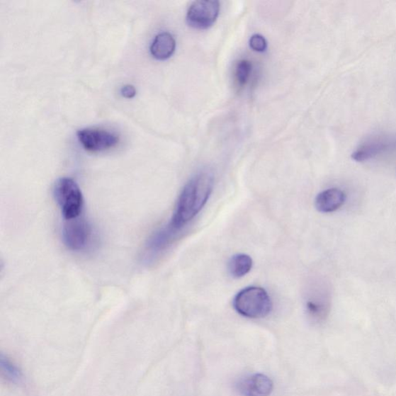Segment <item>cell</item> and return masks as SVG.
<instances>
[{
  "label": "cell",
  "mask_w": 396,
  "mask_h": 396,
  "mask_svg": "<svg viewBox=\"0 0 396 396\" xmlns=\"http://www.w3.org/2000/svg\"><path fill=\"white\" fill-rule=\"evenodd\" d=\"M176 40L171 33L163 32L154 38L150 47V53L159 61L170 58L175 52Z\"/></svg>",
  "instance_id": "cell-11"
},
{
  "label": "cell",
  "mask_w": 396,
  "mask_h": 396,
  "mask_svg": "<svg viewBox=\"0 0 396 396\" xmlns=\"http://www.w3.org/2000/svg\"><path fill=\"white\" fill-rule=\"evenodd\" d=\"M214 187V176L208 171L196 174L185 185L176 202L171 221L164 227L176 235L200 212L206 205Z\"/></svg>",
  "instance_id": "cell-1"
},
{
  "label": "cell",
  "mask_w": 396,
  "mask_h": 396,
  "mask_svg": "<svg viewBox=\"0 0 396 396\" xmlns=\"http://www.w3.org/2000/svg\"><path fill=\"white\" fill-rule=\"evenodd\" d=\"M251 69L252 65L249 61L242 60L238 63L235 70V78L239 86H245L248 82Z\"/></svg>",
  "instance_id": "cell-13"
},
{
  "label": "cell",
  "mask_w": 396,
  "mask_h": 396,
  "mask_svg": "<svg viewBox=\"0 0 396 396\" xmlns=\"http://www.w3.org/2000/svg\"><path fill=\"white\" fill-rule=\"evenodd\" d=\"M252 265H254V262L249 255L237 254L230 259L229 264H227V269L232 277L239 279L251 271Z\"/></svg>",
  "instance_id": "cell-12"
},
{
  "label": "cell",
  "mask_w": 396,
  "mask_h": 396,
  "mask_svg": "<svg viewBox=\"0 0 396 396\" xmlns=\"http://www.w3.org/2000/svg\"><path fill=\"white\" fill-rule=\"evenodd\" d=\"M346 196L339 188H330L318 193L315 199V207L322 213H332L344 204Z\"/></svg>",
  "instance_id": "cell-10"
},
{
  "label": "cell",
  "mask_w": 396,
  "mask_h": 396,
  "mask_svg": "<svg viewBox=\"0 0 396 396\" xmlns=\"http://www.w3.org/2000/svg\"><path fill=\"white\" fill-rule=\"evenodd\" d=\"M220 12V4L212 0H199L193 2L187 13V22L190 27L205 30L212 27Z\"/></svg>",
  "instance_id": "cell-5"
},
{
  "label": "cell",
  "mask_w": 396,
  "mask_h": 396,
  "mask_svg": "<svg viewBox=\"0 0 396 396\" xmlns=\"http://www.w3.org/2000/svg\"><path fill=\"white\" fill-rule=\"evenodd\" d=\"M330 293L323 285H316L311 288L305 302L306 314L313 324L324 323L331 310Z\"/></svg>",
  "instance_id": "cell-4"
},
{
  "label": "cell",
  "mask_w": 396,
  "mask_h": 396,
  "mask_svg": "<svg viewBox=\"0 0 396 396\" xmlns=\"http://www.w3.org/2000/svg\"><path fill=\"white\" fill-rule=\"evenodd\" d=\"M395 145L396 139L395 138L375 137L360 146L352 154V159L358 162H363Z\"/></svg>",
  "instance_id": "cell-9"
},
{
  "label": "cell",
  "mask_w": 396,
  "mask_h": 396,
  "mask_svg": "<svg viewBox=\"0 0 396 396\" xmlns=\"http://www.w3.org/2000/svg\"><path fill=\"white\" fill-rule=\"evenodd\" d=\"M77 136L82 147L94 153L113 148L120 141L116 134L101 128L82 129Z\"/></svg>",
  "instance_id": "cell-7"
},
{
  "label": "cell",
  "mask_w": 396,
  "mask_h": 396,
  "mask_svg": "<svg viewBox=\"0 0 396 396\" xmlns=\"http://www.w3.org/2000/svg\"><path fill=\"white\" fill-rule=\"evenodd\" d=\"M121 95L126 98H132L137 94V90L132 85H125L120 90Z\"/></svg>",
  "instance_id": "cell-15"
},
{
  "label": "cell",
  "mask_w": 396,
  "mask_h": 396,
  "mask_svg": "<svg viewBox=\"0 0 396 396\" xmlns=\"http://www.w3.org/2000/svg\"><path fill=\"white\" fill-rule=\"evenodd\" d=\"M54 196L65 221L79 218L84 208L82 192L74 180L58 179L55 184Z\"/></svg>",
  "instance_id": "cell-3"
},
{
  "label": "cell",
  "mask_w": 396,
  "mask_h": 396,
  "mask_svg": "<svg viewBox=\"0 0 396 396\" xmlns=\"http://www.w3.org/2000/svg\"><path fill=\"white\" fill-rule=\"evenodd\" d=\"M249 45L251 48L256 52H264L267 48V42L265 38L260 35L251 36Z\"/></svg>",
  "instance_id": "cell-14"
},
{
  "label": "cell",
  "mask_w": 396,
  "mask_h": 396,
  "mask_svg": "<svg viewBox=\"0 0 396 396\" xmlns=\"http://www.w3.org/2000/svg\"><path fill=\"white\" fill-rule=\"evenodd\" d=\"M233 306L243 317L259 319L271 314L273 303L266 290L258 286H249L236 294Z\"/></svg>",
  "instance_id": "cell-2"
},
{
  "label": "cell",
  "mask_w": 396,
  "mask_h": 396,
  "mask_svg": "<svg viewBox=\"0 0 396 396\" xmlns=\"http://www.w3.org/2000/svg\"><path fill=\"white\" fill-rule=\"evenodd\" d=\"M91 229L84 218H76L66 221L62 230V237L65 246L72 251H80L86 249L91 239Z\"/></svg>",
  "instance_id": "cell-6"
},
{
  "label": "cell",
  "mask_w": 396,
  "mask_h": 396,
  "mask_svg": "<svg viewBox=\"0 0 396 396\" xmlns=\"http://www.w3.org/2000/svg\"><path fill=\"white\" fill-rule=\"evenodd\" d=\"M236 390L242 396H268L273 390L271 378L263 374H255L242 378Z\"/></svg>",
  "instance_id": "cell-8"
}]
</instances>
